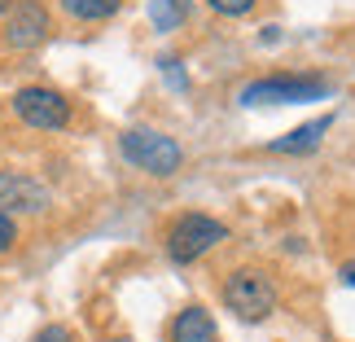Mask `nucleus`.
Wrapping results in <instances>:
<instances>
[{
    "instance_id": "nucleus-7",
    "label": "nucleus",
    "mask_w": 355,
    "mask_h": 342,
    "mask_svg": "<svg viewBox=\"0 0 355 342\" xmlns=\"http://www.w3.org/2000/svg\"><path fill=\"white\" fill-rule=\"evenodd\" d=\"M53 207L49 185H40L26 171H0V211L5 215H40Z\"/></svg>"
},
{
    "instance_id": "nucleus-1",
    "label": "nucleus",
    "mask_w": 355,
    "mask_h": 342,
    "mask_svg": "<svg viewBox=\"0 0 355 342\" xmlns=\"http://www.w3.org/2000/svg\"><path fill=\"white\" fill-rule=\"evenodd\" d=\"M220 298L237 320L259 325L277 311V281H272V272H263V268H233L220 285Z\"/></svg>"
},
{
    "instance_id": "nucleus-10",
    "label": "nucleus",
    "mask_w": 355,
    "mask_h": 342,
    "mask_svg": "<svg viewBox=\"0 0 355 342\" xmlns=\"http://www.w3.org/2000/svg\"><path fill=\"white\" fill-rule=\"evenodd\" d=\"M58 5H62L66 18H75V22H105L123 9V0H58Z\"/></svg>"
},
{
    "instance_id": "nucleus-16",
    "label": "nucleus",
    "mask_w": 355,
    "mask_h": 342,
    "mask_svg": "<svg viewBox=\"0 0 355 342\" xmlns=\"http://www.w3.org/2000/svg\"><path fill=\"white\" fill-rule=\"evenodd\" d=\"M338 277H343V285H351V290H355V259H347V264H343V272H338Z\"/></svg>"
},
{
    "instance_id": "nucleus-8",
    "label": "nucleus",
    "mask_w": 355,
    "mask_h": 342,
    "mask_svg": "<svg viewBox=\"0 0 355 342\" xmlns=\"http://www.w3.org/2000/svg\"><path fill=\"white\" fill-rule=\"evenodd\" d=\"M167 342H220V330H215V316L207 307L189 303L171 316L167 325Z\"/></svg>"
},
{
    "instance_id": "nucleus-3",
    "label": "nucleus",
    "mask_w": 355,
    "mask_h": 342,
    "mask_svg": "<svg viewBox=\"0 0 355 342\" xmlns=\"http://www.w3.org/2000/svg\"><path fill=\"white\" fill-rule=\"evenodd\" d=\"M119 149H123V158H128L136 171L158 176V180L175 176L180 162H184V149L175 145L167 132H154V128H128L123 141H119Z\"/></svg>"
},
{
    "instance_id": "nucleus-6",
    "label": "nucleus",
    "mask_w": 355,
    "mask_h": 342,
    "mask_svg": "<svg viewBox=\"0 0 355 342\" xmlns=\"http://www.w3.org/2000/svg\"><path fill=\"white\" fill-rule=\"evenodd\" d=\"M53 31V18L40 0H13V9L5 13V44L9 49H35L44 44Z\"/></svg>"
},
{
    "instance_id": "nucleus-2",
    "label": "nucleus",
    "mask_w": 355,
    "mask_h": 342,
    "mask_svg": "<svg viewBox=\"0 0 355 342\" xmlns=\"http://www.w3.org/2000/svg\"><path fill=\"white\" fill-rule=\"evenodd\" d=\"M167 259L171 264H198L202 255H211L220 241H228V228L215 220V215H202V211H184L175 215L171 228H167Z\"/></svg>"
},
{
    "instance_id": "nucleus-5",
    "label": "nucleus",
    "mask_w": 355,
    "mask_h": 342,
    "mask_svg": "<svg viewBox=\"0 0 355 342\" xmlns=\"http://www.w3.org/2000/svg\"><path fill=\"white\" fill-rule=\"evenodd\" d=\"M13 114L35 132H62L66 123H71V101H66L58 88L31 84V88L13 92Z\"/></svg>"
},
{
    "instance_id": "nucleus-17",
    "label": "nucleus",
    "mask_w": 355,
    "mask_h": 342,
    "mask_svg": "<svg viewBox=\"0 0 355 342\" xmlns=\"http://www.w3.org/2000/svg\"><path fill=\"white\" fill-rule=\"evenodd\" d=\"M13 9V0H0V18H5V13Z\"/></svg>"
},
{
    "instance_id": "nucleus-9",
    "label": "nucleus",
    "mask_w": 355,
    "mask_h": 342,
    "mask_svg": "<svg viewBox=\"0 0 355 342\" xmlns=\"http://www.w3.org/2000/svg\"><path fill=\"white\" fill-rule=\"evenodd\" d=\"M329 128H334V114H320V119L303 123V128L285 132L281 141H272L268 149H272V154H311V149L324 141V132H329Z\"/></svg>"
},
{
    "instance_id": "nucleus-12",
    "label": "nucleus",
    "mask_w": 355,
    "mask_h": 342,
    "mask_svg": "<svg viewBox=\"0 0 355 342\" xmlns=\"http://www.w3.org/2000/svg\"><path fill=\"white\" fill-rule=\"evenodd\" d=\"M207 5H211L215 13H224V18H241V13H250L259 0H207Z\"/></svg>"
},
{
    "instance_id": "nucleus-13",
    "label": "nucleus",
    "mask_w": 355,
    "mask_h": 342,
    "mask_svg": "<svg viewBox=\"0 0 355 342\" xmlns=\"http://www.w3.org/2000/svg\"><path fill=\"white\" fill-rule=\"evenodd\" d=\"M158 66H162V75H167V84H171L175 92H189V79H184V71H180V62H175V58H162Z\"/></svg>"
},
{
    "instance_id": "nucleus-11",
    "label": "nucleus",
    "mask_w": 355,
    "mask_h": 342,
    "mask_svg": "<svg viewBox=\"0 0 355 342\" xmlns=\"http://www.w3.org/2000/svg\"><path fill=\"white\" fill-rule=\"evenodd\" d=\"M184 13V0H149V18H154V31H171Z\"/></svg>"
},
{
    "instance_id": "nucleus-15",
    "label": "nucleus",
    "mask_w": 355,
    "mask_h": 342,
    "mask_svg": "<svg viewBox=\"0 0 355 342\" xmlns=\"http://www.w3.org/2000/svg\"><path fill=\"white\" fill-rule=\"evenodd\" d=\"M31 342H75V334L66 330V325H49V330H40Z\"/></svg>"
},
{
    "instance_id": "nucleus-4",
    "label": "nucleus",
    "mask_w": 355,
    "mask_h": 342,
    "mask_svg": "<svg viewBox=\"0 0 355 342\" xmlns=\"http://www.w3.org/2000/svg\"><path fill=\"white\" fill-rule=\"evenodd\" d=\"M329 97V79L320 75H263L241 88V105H303Z\"/></svg>"
},
{
    "instance_id": "nucleus-14",
    "label": "nucleus",
    "mask_w": 355,
    "mask_h": 342,
    "mask_svg": "<svg viewBox=\"0 0 355 342\" xmlns=\"http://www.w3.org/2000/svg\"><path fill=\"white\" fill-rule=\"evenodd\" d=\"M13 241H18V220L0 211V255H5V250H13Z\"/></svg>"
}]
</instances>
